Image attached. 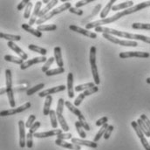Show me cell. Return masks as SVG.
I'll return each mask as SVG.
<instances>
[{
  "label": "cell",
  "mask_w": 150,
  "mask_h": 150,
  "mask_svg": "<svg viewBox=\"0 0 150 150\" xmlns=\"http://www.w3.org/2000/svg\"><path fill=\"white\" fill-rule=\"evenodd\" d=\"M150 6V1H146V2H142V3H140L131 8H128V9H126L120 12H118L116 14H114L113 16L110 17V18H107L105 19H100V20H96V21H93V22H91V23H88L86 25V30H90V29H93V28H97L99 26H102L104 25H108V24H112V22L114 21H117L118 19H120V18H122L123 16H126V15H130V14H133L136 11H139L141 10H143L147 7H149Z\"/></svg>",
  "instance_id": "6da1fadb"
},
{
  "label": "cell",
  "mask_w": 150,
  "mask_h": 150,
  "mask_svg": "<svg viewBox=\"0 0 150 150\" xmlns=\"http://www.w3.org/2000/svg\"><path fill=\"white\" fill-rule=\"evenodd\" d=\"M95 31L97 33H102L106 34H110L112 36H118L120 38H126L127 39H133V40H142L143 42H146L150 45V37H147L144 35L141 34H134V33H125L121 31H118L112 28L109 27H104V26H99L95 28Z\"/></svg>",
  "instance_id": "7a4b0ae2"
},
{
  "label": "cell",
  "mask_w": 150,
  "mask_h": 150,
  "mask_svg": "<svg viewBox=\"0 0 150 150\" xmlns=\"http://www.w3.org/2000/svg\"><path fill=\"white\" fill-rule=\"evenodd\" d=\"M71 7H72V6H71V3H64L62 5H60V6H59V7H57V8L52 10L49 13H47V14H46L45 16H44L43 18H38L37 20V22H36V25H41L44 24L45 22H46V21H48L49 19H51L53 16L58 15V14H59V13L65 11L66 10H69Z\"/></svg>",
  "instance_id": "3957f363"
},
{
  "label": "cell",
  "mask_w": 150,
  "mask_h": 150,
  "mask_svg": "<svg viewBox=\"0 0 150 150\" xmlns=\"http://www.w3.org/2000/svg\"><path fill=\"white\" fill-rule=\"evenodd\" d=\"M96 47L92 46L90 48V55H89V60H90V65H91V70H92V74L94 79L95 85H99L100 83V76L98 73V68L96 66Z\"/></svg>",
  "instance_id": "277c9868"
},
{
  "label": "cell",
  "mask_w": 150,
  "mask_h": 150,
  "mask_svg": "<svg viewBox=\"0 0 150 150\" xmlns=\"http://www.w3.org/2000/svg\"><path fill=\"white\" fill-rule=\"evenodd\" d=\"M103 38H105L106 39L109 40L110 42H112L113 44L116 45H123V46H130V47H136L138 45V43L136 41H132V40H121L115 36H112L110 34H106L103 33Z\"/></svg>",
  "instance_id": "5b68a950"
},
{
  "label": "cell",
  "mask_w": 150,
  "mask_h": 150,
  "mask_svg": "<svg viewBox=\"0 0 150 150\" xmlns=\"http://www.w3.org/2000/svg\"><path fill=\"white\" fill-rule=\"evenodd\" d=\"M131 125H132L134 130L135 131V133H136L138 138L141 140V142H142L143 148L146 150H150V143L147 141V139L145 138V134H144L143 132L141 130V128H140V127H139L137 121H132V122H131Z\"/></svg>",
  "instance_id": "8992f818"
},
{
  "label": "cell",
  "mask_w": 150,
  "mask_h": 150,
  "mask_svg": "<svg viewBox=\"0 0 150 150\" xmlns=\"http://www.w3.org/2000/svg\"><path fill=\"white\" fill-rule=\"evenodd\" d=\"M120 59H128V58H133V57H136V58H149L150 54L149 52H120Z\"/></svg>",
  "instance_id": "52a82bcc"
},
{
  "label": "cell",
  "mask_w": 150,
  "mask_h": 150,
  "mask_svg": "<svg viewBox=\"0 0 150 150\" xmlns=\"http://www.w3.org/2000/svg\"><path fill=\"white\" fill-rule=\"evenodd\" d=\"M98 91H99V87H98L97 86H95L93 87V88H90V89H87V90L84 91L82 93H80V94L75 99L74 106L75 107H79L86 96H89V95H91V94H93V93H96V92H98Z\"/></svg>",
  "instance_id": "ba28073f"
},
{
  "label": "cell",
  "mask_w": 150,
  "mask_h": 150,
  "mask_svg": "<svg viewBox=\"0 0 150 150\" xmlns=\"http://www.w3.org/2000/svg\"><path fill=\"white\" fill-rule=\"evenodd\" d=\"M19 129V147L24 149L26 146V134H25V124L23 120L18 121Z\"/></svg>",
  "instance_id": "9c48e42d"
},
{
  "label": "cell",
  "mask_w": 150,
  "mask_h": 150,
  "mask_svg": "<svg viewBox=\"0 0 150 150\" xmlns=\"http://www.w3.org/2000/svg\"><path fill=\"white\" fill-rule=\"evenodd\" d=\"M47 61V59L45 57V56H41V57H36V58H33V59H31L29 60H26L24 62V64H22L20 66V69L21 70H25L27 69L28 67L35 65V64H39V63H44V62H46Z\"/></svg>",
  "instance_id": "30bf717a"
},
{
  "label": "cell",
  "mask_w": 150,
  "mask_h": 150,
  "mask_svg": "<svg viewBox=\"0 0 150 150\" xmlns=\"http://www.w3.org/2000/svg\"><path fill=\"white\" fill-rule=\"evenodd\" d=\"M67 87V86H66L65 85H60V86H54V87H52V88H49V89H46V90H44V91L40 92L38 93V96L42 97V98L43 97H47L48 95H52L53 93L63 92V91H65V89Z\"/></svg>",
  "instance_id": "8fae6325"
},
{
  "label": "cell",
  "mask_w": 150,
  "mask_h": 150,
  "mask_svg": "<svg viewBox=\"0 0 150 150\" xmlns=\"http://www.w3.org/2000/svg\"><path fill=\"white\" fill-rule=\"evenodd\" d=\"M69 29L73 32L75 33H80L86 37L91 38H97V33H93V32H90L86 29H84V28H81V27H79L77 25H72L69 26Z\"/></svg>",
  "instance_id": "7c38bea8"
},
{
  "label": "cell",
  "mask_w": 150,
  "mask_h": 150,
  "mask_svg": "<svg viewBox=\"0 0 150 150\" xmlns=\"http://www.w3.org/2000/svg\"><path fill=\"white\" fill-rule=\"evenodd\" d=\"M55 144L59 146V147H62L64 149H67L70 150H81V146H79V145H76L74 143H69V142H67L63 140H60V139H56L55 140Z\"/></svg>",
  "instance_id": "4fadbf2b"
},
{
  "label": "cell",
  "mask_w": 150,
  "mask_h": 150,
  "mask_svg": "<svg viewBox=\"0 0 150 150\" xmlns=\"http://www.w3.org/2000/svg\"><path fill=\"white\" fill-rule=\"evenodd\" d=\"M72 143H74L76 145L79 146H86V147H89L91 149H97L98 148V144L94 142H90V141H86L84 139H78V138H73L72 139Z\"/></svg>",
  "instance_id": "5bb4252c"
},
{
  "label": "cell",
  "mask_w": 150,
  "mask_h": 150,
  "mask_svg": "<svg viewBox=\"0 0 150 150\" xmlns=\"http://www.w3.org/2000/svg\"><path fill=\"white\" fill-rule=\"evenodd\" d=\"M42 4H43V3L41 2V1H38L37 3H36V4H35V7H34V10H33V15H32V17H31V18H30V20H29V25H35L36 24V22H37V17H38V15H39V13H40V11L42 10L41 9V6H42Z\"/></svg>",
  "instance_id": "9a60e30c"
},
{
  "label": "cell",
  "mask_w": 150,
  "mask_h": 150,
  "mask_svg": "<svg viewBox=\"0 0 150 150\" xmlns=\"http://www.w3.org/2000/svg\"><path fill=\"white\" fill-rule=\"evenodd\" d=\"M62 133H63L62 129H53V130H50L47 132L35 133L34 137H36V138H46V137H51V136H55V135L57 136Z\"/></svg>",
  "instance_id": "2e32d148"
},
{
  "label": "cell",
  "mask_w": 150,
  "mask_h": 150,
  "mask_svg": "<svg viewBox=\"0 0 150 150\" xmlns=\"http://www.w3.org/2000/svg\"><path fill=\"white\" fill-rule=\"evenodd\" d=\"M8 46H9L12 51H14V52L22 59L26 60V59H28V55H27L20 47H18V46L15 44V42H11V41L8 42Z\"/></svg>",
  "instance_id": "e0dca14e"
},
{
  "label": "cell",
  "mask_w": 150,
  "mask_h": 150,
  "mask_svg": "<svg viewBox=\"0 0 150 150\" xmlns=\"http://www.w3.org/2000/svg\"><path fill=\"white\" fill-rule=\"evenodd\" d=\"M67 90H68V97L73 99L74 97V74L69 73L67 75Z\"/></svg>",
  "instance_id": "ac0fdd59"
},
{
  "label": "cell",
  "mask_w": 150,
  "mask_h": 150,
  "mask_svg": "<svg viewBox=\"0 0 150 150\" xmlns=\"http://www.w3.org/2000/svg\"><path fill=\"white\" fill-rule=\"evenodd\" d=\"M54 58H55L57 66H59V67H64V61L62 59L61 48L59 46L54 47Z\"/></svg>",
  "instance_id": "d6986e66"
},
{
  "label": "cell",
  "mask_w": 150,
  "mask_h": 150,
  "mask_svg": "<svg viewBox=\"0 0 150 150\" xmlns=\"http://www.w3.org/2000/svg\"><path fill=\"white\" fill-rule=\"evenodd\" d=\"M58 3H59L58 0H53V1H51L48 4H46V5L40 11V13H39V15H38L39 18H43V17L45 16L47 13H49V12H50V10H52L55 5H57Z\"/></svg>",
  "instance_id": "ffe728a7"
},
{
  "label": "cell",
  "mask_w": 150,
  "mask_h": 150,
  "mask_svg": "<svg viewBox=\"0 0 150 150\" xmlns=\"http://www.w3.org/2000/svg\"><path fill=\"white\" fill-rule=\"evenodd\" d=\"M134 6V1H125L123 3L113 5L112 8V11H117L119 10H123V9H128Z\"/></svg>",
  "instance_id": "44dd1931"
},
{
  "label": "cell",
  "mask_w": 150,
  "mask_h": 150,
  "mask_svg": "<svg viewBox=\"0 0 150 150\" xmlns=\"http://www.w3.org/2000/svg\"><path fill=\"white\" fill-rule=\"evenodd\" d=\"M100 10H101V4H98L93 8V11H92L86 18H85L84 19L81 20V23H82L83 25H85V24H86V22H88L90 19H92L93 18H94V17L100 11Z\"/></svg>",
  "instance_id": "7402d4cb"
},
{
  "label": "cell",
  "mask_w": 150,
  "mask_h": 150,
  "mask_svg": "<svg viewBox=\"0 0 150 150\" xmlns=\"http://www.w3.org/2000/svg\"><path fill=\"white\" fill-rule=\"evenodd\" d=\"M115 2H116L115 0H111V1H109V2L107 4V5L105 6V8H104L103 10H101V12H100V17L101 19L107 18V16L108 15L109 11L112 10V6H113V4H114Z\"/></svg>",
  "instance_id": "603a6c76"
},
{
  "label": "cell",
  "mask_w": 150,
  "mask_h": 150,
  "mask_svg": "<svg viewBox=\"0 0 150 150\" xmlns=\"http://www.w3.org/2000/svg\"><path fill=\"white\" fill-rule=\"evenodd\" d=\"M22 28L26 31L27 33L33 34V36H35L36 38H41L42 37V33L39 32L38 30H36L34 28H33L31 25H29L28 24H22Z\"/></svg>",
  "instance_id": "cb8c5ba5"
},
{
  "label": "cell",
  "mask_w": 150,
  "mask_h": 150,
  "mask_svg": "<svg viewBox=\"0 0 150 150\" xmlns=\"http://www.w3.org/2000/svg\"><path fill=\"white\" fill-rule=\"evenodd\" d=\"M52 102V95H48L45 97V106L43 108V114L44 115H49L50 111H51V105Z\"/></svg>",
  "instance_id": "d4e9b609"
},
{
  "label": "cell",
  "mask_w": 150,
  "mask_h": 150,
  "mask_svg": "<svg viewBox=\"0 0 150 150\" xmlns=\"http://www.w3.org/2000/svg\"><path fill=\"white\" fill-rule=\"evenodd\" d=\"M108 127H109V125L107 123V124L103 125V126L100 128L99 132L96 134V135H95V137H94V139H93V142H94L97 143V142L100 141V139L102 136H104V134H105V133H106V131H107V129H108Z\"/></svg>",
  "instance_id": "484cf974"
},
{
  "label": "cell",
  "mask_w": 150,
  "mask_h": 150,
  "mask_svg": "<svg viewBox=\"0 0 150 150\" xmlns=\"http://www.w3.org/2000/svg\"><path fill=\"white\" fill-rule=\"evenodd\" d=\"M0 38L8 40V42H10V41L15 42V41H19V40H21V36H19V35L7 34V33H0Z\"/></svg>",
  "instance_id": "4316f807"
},
{
  "label": "cell",
  "mask_w": 150,
  "mask_h": 150,
  "mask_svg": "<svg viewBox=\"0 0 150 150\" xmlns=\"http://www.w3.org/2000/svg\"><path fill=\"white\" fill-rule=\"evenodd\" d=\"M4 60L5 61H8V62H12V63H15V64H18V65H22L24 64V59H22L21 58H18V57H14L12 55H5L4 56Z\"/></svg>",
  "instance_id": "83f0119b"
},
{
  "label": "cell",
  "mask_w": 150,
  "mask_h": 150,
  "mask_svg": "<svg viewBox=\"0 0 150 150\" xmlns=\"http://www.w3.org/2000/svg\"><path fill=\"white\" fill-rule=\"evenodd\" d=\"M28 49L33 51V52H36L38 53L41 54L42 56H45L46 53H47V50L43 48V47H40V46H38L36 45H28Z\"/></svg>",
  "instance_id": "f1b7e54d"
},
{
  "label": "cell",
  "mask_w": 150,
  "mask_h": 150,
  "mask_svg": "<svg viewBox=\"0 0 150 150\" xmlns=\"http://www.w3.org/2000/svg\"><path fill=\"white\" fill-rule=\"evenodd\" d=\"M94 86H95V83L89 82V83H86V84H82V85H78L77 86H75V91L76 92L86 91V90L90 89V88H93Z\"/></svg>",
  "instance_id": "f546056e"
},
{
  "label": "cell",
  "mask_w": 150,
  "mask_h": 150,
  "mask_svg": "<svg viewBox=\"0 0 150 150\" xmlns=\"http://www.w3.org/2000/svg\"><path fill=\"white\" fill-rule=\"evenodd\" d=\"M37 30H38L39 32L55 31L57 30V25H38Z\"/></svg>",
  "instance_id": "4dcf8cb0"
},
{
  "label": "cell",
  "mask_w": 150,
  "mask_h": 150,
  "mask_svg": "<svg viewBox=\"0 0 150 150\" xmlns=\"http://www.w3.org/2000/svg\"><path fill=\"white\" fill-rule=\"evenodd\" d=\"M66 107L69 109V111H71V112H73L74 114H75L76 116H78V118L80 117L81 115H83V114L81 113V112L78 109V108L75 107L74 105H73L70 101H66Z\"/></svg>",
  "instance_id": "1f68e13d"
},
{
  "label": "cell",
  "mask_w": 150,
  "mask_h": 150,
  "mask_svg": "<svg viewBox=\"0 0 150 150\" xmlns=\"http://www.w3.org/2000/svg\"><path fill=\"white\" fill-rule=\"evenodd\" d=\"M137 123H138V125H139V127H140V128H141V130L143 132V134L146 135V136H148V137H150V131L149 129V127L146 126V124L143 122V120L140 118V119H138L137 120Z\"/></svg>",
  "instance_id": "d6a6232c"
},
{
  "label": "cell",
  "mask_w": 150,
  "mask_h": 150,
  "mask_svg": "<svg viewBox=\"0 0 150 150\" xmlns=\"http://www.w3.org/2000/svg\"><path fill=\"white\" fill-rule=\"evenodd\" d=\"M5 79H6V88L7 90L12 89V79H11V71L10 69L5 70Z\"/></svg>",
  "instance_id": "836d02e7"
},
{
  "label": "cell",
  "mask_w": 150,
  "mask_h": 150,
  "mask_svg": "<svg viewBox=\"0 0 150 150\" xmlns=\"http://www.w3.org/2000/svg\"><path fill=\"white\" fill-rule=\"evenodd\" d=\"M50 121H51V125L52 127V128H55L57 129L58 127V121H57V113H56V111L54 110H51L50 111Z\"/></svg>",
  "instance_id": "e575fe53"
},
{
  "label": "cell",
  "mask_w": 150,
  "mask_h": 150,
  "mask_svg": "<svg viewBox=\"0 0 150 150\" xmlns=\"http://www.w3.org/2000/svg\"><path fill=\"white\" fill-rule=\"evenodd\" d=\"M57 116H58V121L59 122L62 130L65 131V132L69 131L70 128H69V127H68V125H67V121H66V120H65L63 114H59V115H57Z\"/></svg>",
  "instance_id": "d590c367"
},
{
  "label": "cell",
  "mask_w": 150,
  "mask_h": 150,
  "mask_svg": "<svg viewBox=\"0 0 150 150\" xmlns=\"http://www.w3.org/2000/svg\"><path fill=\"white\" fill-rule=\"evenodd\" d=\"M132 28L135 30H149L150 31V24L134 23L132 24Z\"/></svg>",
  "instance_id": "8d00e7d4"
},
{
  "label": "cell",
  "mask_w": 150,
  "mask_h": 150,
  "mask_svg": "<svg viewBox=\"0 0 150 150\" xmlns=\"http://www.w3.org/2000/svg\"><path fill=\"white\" fill-rule=\"evenodd\" d=\"M75 127H76V130H77L79 135L80 136V138L85 140L86 137V134L85 133V130L83 129V127H82L81 124L79 123V121H76L75 122Z\"/></svg>",
  "instance_id": "74e56055"
},
{
  "label": "cell",
  "mask_w": 150,
  "mask_h": 150,
  "mask_svg": "<svg viewBox=\"0 0 150 150\" xmlns=\"http://www.w3.org/2000/svg\"><path fill=\"white\" fill-rule=\"evenodd\" d=\"M44 87H45V84H44V83L38 84V85H37V86H35L32 87L31 89H29V90L27 91L26 94H27L28 96H31V95H33V93H35L36 92H38V91H40L41 89H43Z\"/></svg>",
  "instance_id": "f35d334b"
},
{
  "label": "cell",
  "mask_w": 150,
  "mask_h": 150,
  "mask_svg": "<svg viewBox=\"0 0 150 150\" xmlns=\"http://www.w3.org/2000/svg\"><path fill=\"white\" fill-rule=\"evenodd\" d=\"M65 73V69L64 67H58V68H55V69H52V70H49L48 72L45 73L46 76H53V75L57 74H61Z\"/></svg>",
  "instance_id": "ab89813d"
},
{
  "label": "cell",
  "mask_w": 150,
  "mask_h": 150,
  "mask_svg": "<svg viewBox=\"0 0 150 150\" xmlns=\"http://www.w3.org/2000/svg\"><path fill=\"white\" fill-rule=\"evenodd\" d=\"M54 60H55V58H54V57H50L49 59H47V61L45 63V65H44L43 67H42V72H43V73L48 72L50 67L52 65V63L54 62Z\"/></svg>",
  "instance_id": "60d3db41"
},
{
  "label": "cell",
  "mask_w": 150,
  "mask_h": 150,
  "mask_svg": "<svg viewBox=\"0 0 150 150\" xmlns=\"http://www.w3.org/2000/svg\"><path fill=\"white\" fill-rule=\"evenodd\" d=\"M33 136L34 134L31 133H28L26 134V147L28 149H32L33 146Z\"/></svg>",
  "instance_id": "b9f144b4"
},
{
  "label": "cell",
  "mask_w": 150,
  "mask_h": 150,
  "mask_svg": "<svg viewBox=\"0 0 150 150\" xmlns=\"http://www.w3.org/2000/svg\"><path fill=\"white\" fill-rule=\"evenodd\" d=\"M79 123L81 124L82 127L85 128L86 131H90L91 128H90L88 123L86 122V119H85V117H84L83 115H81L80 117H79Z\"/></svg>",
  "instance_id": "7bdbcfd3"
},
{
  "label": "cell",
  "mask_w": 150,
  "mask_h": 150,
  "mask_svg": "<svg viewBox=\"0 0 150 150\" xmlns=\"http://www.w3.org/2000/svg\"><path fill=\"white\" fill-rule=\"evenodd\" d=\"M31 106H32V104H31L30 102H26V103H25L24 105H22V106H20V107L15 108V112H16V113H19V112H24V111H25L26 109L30 108Z\"/></svg>",
  "instance_id": "ee69618b"
},
{
  "label": "cell",
  "mask_w": 150,
  "mask_h": 150,
  "mask_svg": "<svg viewBox=\"0 0 150 150\" xmlns=\"http://www.w3.org/2000/svg\"><path fill=\"white\" fill-rule=\"evenodd\" d=\"M32 9H33V3L30 2L28 4V5L26 6L25 10V13H24V18L25 19H28L30 18V15H31V12H32Z\"/></svg>",
  "instance_id": "f6af8a7d"
},
{
  "label": "cell",
  "mask_w": 150,
  "mask_h": 150,
  "mask_svg": "<svg viewBox=\"0 0 150 150\" xmlns=\"http://www.w3.org/2000/svg\"><path fill=\"white\" fill-rule=\"evenodd\" d=\"M35 120H36V116L34 114L30 115L29 118H28V120H27V121L25 122V127L30 128L35 123Z\"/></svg>",
  "instance_id": "bcb514c9"
},
{
  "label": "cell",
  "mask_w": 150,
  "mask_h": 150,
  "mask_svg": "<svg viewBox=\"0 0 150 150\" xmlns=\"http://www.w3.org/2000/svg\"><path fill=\"white\" fill-rule=\"evenodd\" d=\"M40 125H41V123L39 122V121H35V123L29 128V133H31V134H34L35 133H36V131H37L38 129L39 128V127H40Z\"/></svg>",
  "instance_id": "7dc6e473"
},
{
  "label": "cell",
  "mask_w": 150,
  "mask_h": 150,
  "mask_svg": "<svg viewBox=\"0 0 150 150\" xmlns=\"http://www.w3.org/2000/svg\"><path fill=\"white\" fill-rule=\"evenodd\" d=\"M30 2H31V1H29V0H24V1H21V2L18 4V6H17L18 11H22L23 9H25V8H26V6L28 5V4H29Z\"/></svg>",
  "instance_id": "c3c4849f"
},
{
  "label": "cell",
  "mask_w": 150,
  "mask_h": 150,
  "mask_svg": "<svg viewBox=\"0 0 150 150\" xmlns=\"http://www.w3.org/2000/svg\"><path fill=\"white\" fill-rule=\"evenodd\" d=\"M72 134H69V133H67V134H59V135H57V138L58 139H60V140H63V141H66V140H69V139H73L72 138Z\"/></svg>",
  "instance_id": "681fc988"
},
{
  "label": "cell",
  "mask_w": 150,
  "mask_h": 150,
  "mask_svg": "<svg viewBox=\"0 0 150 150\" xmlns=\"http://www.w3.org/2000/svg\"><path fill=\"white\" fill-rule=\"evenodd\" d=\"M93 0H84V1H78V2H76V4H75V7L76 8H79V7H81V6H84V5H86V4H90V3H93Z\"/></svg>",
  "instance_id": "f907efd6"
},
{
  "label": "cell",
  "mask_w": 150,
  "mask_h": 150,
  "mask_svg": "<svg viewBox=\"0 0 150 150\" xmlns=\"http://www.w3.org/2000/svg\"><path fill=\"white\" fill-rule=\"evenodd\" d=\"M13 114H16L15 108H11V109H8V110H4V111H1V112H0L1 116H8V115H13Z\"/></svg>",
  "instance_id": "816d5d0a"
},
{
  "label": "cell",
  "mask_w": 150,
  "mask_h": 150,
  "mask_svg": "<svg viewBox=\"0 0 150 150\" xmlns=\"http://www.w3.org/2000/svg\"><path fill=\"white\" fill-rule=\"evenodd\" d=\"M71 13H74V14H76L78 16H82L83 15V11L80 10V9H78L76 7H71L69 10H68Z\"/></svg>",
  "instance_id": "f5cc1de1"
},
{
  "label": "cell",
  "mask_w": 150,
  "mask_h": 150,
  "mask_svg": "<svg viewBox=\"0 0 150 150\" xmlns=\"http://www.w3.org/2000/svg\"><path fill=\"white\" fill-rule=\"evenodd\" d=\"M113 126L112 125H110L108 127V129H107V131H106V133H105V134H104V139L105 140H108L109 139V137H110V135H111V134H112V130H113Z\"/></svg>",
  "instance_id": "db71d44e"
},
{
  "label": "cell",
  "mask_w": 150,
  "mask_h": 150,
  "mask_svg": "<svg viewBox=\"0 0 150 150\" xmlns=\"http://www.w3.org/2000/svg\"><path fill=\"white\" fill-rule=\"evenodd\" d=\"M108 117H102V118H100V120H98L96 121V126L102 127L103 125H105V124L108 123Z\"/></svg>",
  "instance_id": "11a10c76"
},
{
  "label": "cell",
  "mask_w": 150,
  "mask_h": 150,
  "mask_svg": "<svg viewBox=\"0 0 150 150\" xmlns=\"http://www.w3.org/2000/svg\"><path fill=\"white\" fill-rule=\"evenodd\" d=\"M141 119L143 120V122L146 124V126L149 127V129L150 131V120L147 117V115H146V114H142V115H141Z\"/></svg>",
  "instance_id": "9f6ffc18"
},
{
  "label": "cell",
  "mask_w": 150,
  "mask_h": 150,
  "mask_svg": "<svg viewBox=\"0 0 150 150\" xmlns=\"http://www.w3.org/2000/svg\"><path fill=\"white\" fill-rule=\"evenodd\" d=\"M4 93H7V88L6 87H2L0 89V94H4Z\"/></svg>",
  "instance_id": "6f0895ef"
},
{
  "label": "cell",
  "mask_w": 150,
  "mask_h": 150,
  "mask_svg": "<svg viewBox=\"0 0 150 150\" xmlns=\"http://www.w3.org/2000/svg\"><path fill=\"white\" fill-rule=\"evenodd\" d=\"M50 2H51V1H49V0H43V2H42V3H43V4H48Z\"/></svg>",
  "instance_id": "680465c9"
},
{
  "label": "cell",
  "mask_w": 150,
  "mask_h": 150,
  "mask_svg": "<svg viewBox=\"0 0 150 150\" xmlns=\"http://www.w3.org/2000/svg\"><path fill=\"white\" fill-rule=\"evenodd\" d=\"M146 81H147L148 84H150V78H148V79H146Z\"/></svg>",
  "instance_id": "91938a15"
},
{
  "label": "cell",
  "mask_w": 150,
  "mask_h": 150,
  "mask_svg": "<svg viewBox=\"0 0 150 150\" xmlns=\"http://www.w3.org/2000/svg\"><path fill=\"white\" fill-rule=\"evenodd\" d=\"M149 143H150V142H149Z\"/></svg>",
  "instance_id": "94428289"
}]
</instances>
